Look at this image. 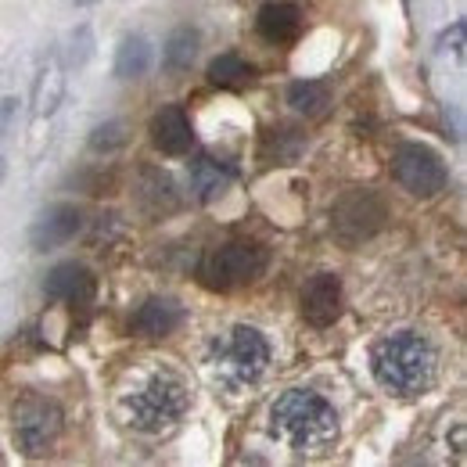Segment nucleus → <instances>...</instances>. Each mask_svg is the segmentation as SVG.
<instances>
[{"label":"nucleus","instance_id":"nucleus-21","mask_svg":"<svg viewBox=\"0 0 467 467\" xmlns=\"http://www.w3.org/2000/svg\"><path fill=\"white\" fill-rule=\"evenodd\" d=\"M126 144V126L122 122H105V126H98L94 133H90V151H98V155H109V151H116Z\"/></svg>","mask_w":467,"mask_h":467},{"label":"nucleus","instance_id":"nucleus-3","mask_svg":"<svg viewBox=\"0 0 467 467\" xmlns=\"http://www.w3.org/2000/svg\"><path fill=\"white\" fill-rule=\"evenodd\" d=\"M187 407H191V392H187L183 378L173 374V370L144 374L119 400L122 420L133 431H140V435H166V431H173L176 424L187 417Z\"/></svg>","mask_w":467,"mask_h":467},{"label":"nucleus","instance_id":"nucleus-24","mask_svg":"<svg viewBox=\"0 0 467 467\" xmlns=\"http://www.w3.org/2000/svg\"><path fill=\"white\" fill-rule=\"evenodd\" d=\"M15 109H18V101H15V98H4V101H0V133L11 126V119H15Z\"/></svg>","mask_w":467,"mask_h":467},{"label":"nucleus","instance_id":"nucleus-20","mask_svg":"<svg viewBox=\"0 0 467 467\" xmlns=\"http://www.w3.org/2000/svg\"><path fill=\"white\" fill-rule=\"evenodd\" d=\"M61 94H65V76L58 61H51L36 79V116H51L58 109Z\"/></svg>","mask_w":467,"mask_h":467},{"label":"nucleus","instance_id":"nucleus-14","mask_svg":"<svg viewBox=\"0 0 467 467\" xmlns=\"http://www.w3.org/2000/svg\"><path fill=\"white\" fill-rule=\"evenodd\" d=\"M234 183V166L216 159V155H198L191 166H187V187L198 202H213L220 198L227 187Z\"/></svg>","mask_w":467,"mask_h":467},{"label":"nucleus","instance_id":"nucleus-16","mask_svg":"<svg viewBox=\"0 0 467 467\" xmlns=\"http://www.w3.org/2000/svg\"><path fill=\"white\" fill-rule=\"evenodd\" d=\"M198 58V29H191V26H180L170 33V40H166V47H162V65H166V72H187L191 65Z\"/></svg>","mask_w":467,"mask_h":467},{"label":"nucleus","instance_id":"nucleus-10","mask_svg":"<svg viewBox=\"0 0 467 467\" xmlns=\"http://www.w3.org/2000/svg\"><path fill=\"white\" fill-rule=\"evenodd\" d=\"M44 292H47V298L65 302V306H90L98 295V277L83 263H58L47 274Z\"/></svg>","mask_w":467,"mask_h":467},{"label":"nucleus","instance_id":"nucleus-12","mask_svg":"<svg viewBox=\"0 0 467 467\" xmlns=\"http://www.w3.org/2000/svg\"><path fill=\"white\" fill-rule=\"evenodd\" d=\"M151 144L162 155H187L194 144V126L180 105H166L151 116Z\"/></svg>","mask_w":467,"mask_h":467},{"label":"nucleus","instance_id":"nucleus-25","mask_svg":"<svg viewBox=\"0 0 467 467\" xmlns=\"http://www.w3.org/2000/svg\"><path fill=\"white\" fill-rule=\"evenodd\" d=\"M4 176H7V162L0 159V183H4Z\"/></svg>","mask_w":467,"mask_h":467},{"label":"nucleus","instance_id":"nucleus-8","mask_svg":"<svg viewBox=\"0 0 467 467\" xmlns=\"http://www.w3.org/2000/svg\"><path fill=\"white\" fill-rule=\"evenodd\" d=\"M65 417H61L58 403L44 400V396H29L15 410V442L26 457H44L55 450L61 439Z\"/></svg>","mask_w":467,"mask_h":467},{"label":"nucleus","instance_id":"nucleus-23","mask_svg":"<svg viewBox=\"0 0 467 467\" xmlns=\"http://www.w3.org/2000/svg\"><path fill=\"white\" fill-rule=\"evenodd\" d=\"M450 44H453V51L461 55V47H464V22H457V26H453V33H446V36L439 40V51H446Z\"/></svg>","mask_w":467,"mask_h":467},{"label":"nucleus","instance_id":"nucleus-17","mask_svg":"<svg viewBox=\"0 0 467 467\" xmlns=\"http://www.w3.org/2000/svg\"><path fill=\"white\" fill-rule=\"evenodd\" d=\"M151 68V44L137 33V36H126L119 44L116 55V76L119 79H140L144 72Z\"/></svg>","mask_w":467,"mask_h":467},{"label":"nucleus","instance_id":"nucleus-13","mask_svg":"<svg viewBox=\"0 0 467 467\" xmlns=\"http://www.w3.org/2000/svg\"><path fill=\"white\" fill-rule=\"evenodd\" d=\"M180 324H183V309L176 306L173 298H148V302L133 313V320H130L133 335H140V338H148V342L170 338Z\"/></svg>","mask_w":467,"mask_h":467},{"label":"nucleus","instance_id":"nucleus-18","mask_svg":"<svg viewBox=\"0 0 467 467\" xmlns=\"http://www.w3.org/2000/svg\"><path fill=\"white\" fill-rule=\"evenodd\" d=\"M255 79V68L241 55H220V58L209 65V83L223 87V90H241Z\"/></svg>","mask_w":467,"mask_h":467},{"label":"nucleus","instance_id":"nucleus-1","mask_svg":"<svg viewBox=\"0 0 467 467\" xmlns=\"http://www.w3.org/2000/svg\"><path fill=\"white\" fill-rule=\"evenodd\" d=\"M270 435L302 457H320L338 442V413L309 389H292L270 407Z\"/></svg>","mask_w":467,"mask_h":467},{"label":"nucleus","instance_id":"nucleus-2","mask_svg":"<svg viewBox=\"0 0 467 467\" xmlns=\"http://www.w3.org/2000/svg\"><path fill=\"white\" fill-rule=\"evenodd\" d=\"M374 381L396 400H420L439 381V356L417 335H389L370 352Z\"/></svg>","mask_w":467,"mask_h":467},{"label":"nucleus","instance_id":"nucleus-11","mask_svg":"<svg viewBox=\"0 0 467 467\" xmlns=\"http://www.w3.org/2000/svg\"><path fill=\"white\" fill-rule=\"evenodd\" d=\"M79 227H83L79 209L68 205V202H61V205H51V209L33 223L29 244H33L36 252H51V248H58L65 241H72V237L79 234Z\"/></svg>","mask_w":467,"mask_h":467},{"label":"nucleus","instance_id":"nucleus-15","mask_svg":"<svg viewBox=\"0 0 467 467\" xmlns=\"http://www.w3.org/2000/svg\"><path fill=\"white\" fill-rule=\"evenodd\" d=\"M255 29H259V36L266 44H288L302 29V11L295 4H288V0H270V4L259 7Z\"/></svg>","mask_w":467,"mask_h":467},{"label":"nucleus","instance_id":"nucleus-9","mask_svg":"<svg viewBox=\"0 0 467 467\" xmlns=\"http://www.w3.org/2000/svg\"><path fill=\"white\" fill-rule=\"evenodd\" d=\"M342 306H346V292H342V281L335 274H313L306 281V288H302V317L313 327H331L342 317Z\"/></svg>","mask_w":467,"mask_h":467},{"label":"nucleus","instance_id":"nucleus-7","mask_svg":"<svg viewBox=\"0 0 467 467\" xmlns=\"http://www.w3.org/2000/svg\"><path fill=\"white\" fill-rule=\"evenodd\" d=\"M392 173L400 180V187L410 191L413 198H435L450 183L446 162L439 159V151H431L428 144H417V140H407V144L396 148Z\"/></svg>","mask_w":467,"mask_h":467},{"label":"nucleus","instance_id":"nucleus-19","mask_svg":"<svg viewBox=\"0 0 467 467\" xmlns=\"http://www.w3.org/2000/svg\"><path fill=\"white\" fill-rule=\"evenodd\" d=\"M288 105H292L295 112H302V116H320L331 105V94L317 79H298V83L288 87Z\"/></svg>","mask_w":467,"mask_h":467},{"label":"nucleus","instance_id":"nucleus-4","mask_svg":"<svg viewBox=\"0 0 467 467\" xmlns=\"http://www.w3.org/2000/svg\"><path fill=\"white\" fill-rule=\"evenodd\" d=\"M270 266V255L263 244L255 241H223L216 248L205 252L202 266H198V281L209 292H237L255 285Z\"/></svg>","mask_w":467,"mask_h":467},{"label":"nucleus","instance_id":"nucleus-5","mask_svg":"<svg viewBox=\"0 0 467 467\" xmlns=\"http://www.w3.org/2000/svg\"><path fill=\"white\" fill-rule=\"evenodd\" d=\"M213 367L227 389L255 385L270 367V342L255 327H234L231 335H223L216 342Z\"/></svg>","mask_w":467,"mask_h":467},{"label":"nucleus","instance_id":"nucleus-22","mask_svg":"<svg viewBox=\"0 0 467 467\" xmlns=\"http://www.w3.org/2000/svg\"><path fill=\"white\" fill-rule=\"evenodd\" d=\"M90 51H94V36H90V29H87V26H79V29L72 33V40H68L65 68H79L83 61L90 58Z\"/></svg>","mask_w":467,"mask_h":467},{"label":"nucleus","instance_id":"nucleus-26","mask_svg":"<svg viewBox=\"0 0 467 467\" xmlns=\"http://www.w3.org/2000/svg\"><path fill=\"white\" fill-rule=\"evenodd\" d=\"M76 4H90V0H76Z\"/></svg>","mask_w":467,"mask_h":467},{"label":"nucleus","instance_id":"nucleus-6","mask_svg":"<svg viewBox=\"0 0 467 467\" xmlns=\"http://www.w3.org/2000/svg\"><path fill=\"white\" fill-rule=\"evenodd\" d=\"M389 220V205L381 194L367 191V187H356V191H346L335 205H331V234L346 244V248H356L363 241H370L374 234L385 227Z\"/></svg>","mask_w":467,"mask_h":467}]
</instances>
